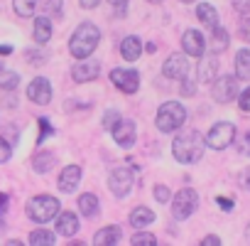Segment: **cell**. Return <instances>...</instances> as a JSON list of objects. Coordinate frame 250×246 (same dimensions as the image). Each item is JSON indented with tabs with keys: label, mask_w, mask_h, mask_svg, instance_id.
Listing matches in <instances>:
<instances>
[{
	"label": "cell",
	"mask_w": 250,
	"mask_h": 246,
	"mask_svg": "<svg viewBox=\"0 0 250 246\" xmlns=\"http://www.w3.org/2000/svg\"><path fill=\"white\" fill-rule=\"evenodd\" d=\"M204 150H206V138L199 131H182V133H177V138L172 143V155L182 165H191V163L201 160Z\"/></svg>",
	"instance_id": "6da1fadb"
},
{
	"label": "cell",
	"mask_w": 250,
	"mask_h": 246,
	"mask_svg": "<svg viewBox=\"0 0 250 246\" xmlns=\"http://www.w3.org/2000/svg\"><path fill=\"white\" fill-rule=\"evenodd\" d=\"M98 42H101V30L93 23H81L74 30L71 40H69V52L76 59H86V57H91L96 52Z\"/></svg>",
	"instance_id": "7a4b0ae2"
},
{
	"label": "cell",
	"mask_w": 250,
	"mask_h": 246,
	"mask_svg": "<svg viewBox=\"0 0 250 246\" xmlns=\"http://www.w3.org/2000/svg\"><path fill=\"white\" fill-rule=\"evenodd\" d=\"M187 121V108L177 101H165L160 108H157V116H155V126L157 131L162 133H174L184 126Z\"/></svg>",
	"instance_id": "3957f363"
},
{
	"label": "cell",
	"mask_w": 250,
	"mask_h": 246,
	"mask_svg": "<svg viewBox=\"0 0 250 246\" xmlns=\"http://www.w3.org/2000/svg\"><path fill=\"white\" fill-rule=\"evenodd\" d=\"M59 209H62V204H59V199L52 197V195H37V197H32V199L27 202V217H30L35 224H44V221L54 219V217L59 214Z\"/></svg>",
	"instance_id": "277c9868"
},
{
	"label": "cell",
	"mask_w": 250,
	"mask_h": 246,
	"mask_svg": "<svg viewBox=\"0 0 250 246\" xmlns=\"http://www.w3.org/2000/svg\"><path fill=\"white\" fill-rule=\"evenodd\" d=\"M196 207H199V195H196V190H191V187H184V190H179L174 197H172V214H174V219H189L194 212H196Z\"/></svg>",
	"instance_id": "5b68a950"
},
{
	"label": "cell",
	"mask_w": 250,
	"mask_h": 246,
	"mask_svg": "<svg viewBox=\"0 0 250 246\" xmlns=\"http://www.w3.org/2000/svg\"><path fill=\"white\" fill-rule=\"evenodd\" d=\"M133 185H135V175H133V170L123 168V165H118V168L110 170V175H108V187H110V192H113L118 199L128 197V195L133 192Z\"/></svg>",
	"instance_id": "8992f818"
},
{
	"label": "cell",
	"mask_w": 250,
	"mask_h": 246,
	"mask_svg": "<svg viewBox=\"0 0 250 246\" xmlns=\"http://www.w3.org/2000/svg\"><path fill=\"white\" fill-rule=\"evenodd\" d=\"M233 141H235V126L228 123V121L216 123V126L208 131V136H206V146L213 148V150H226Z\"/></svg>",
	"instance_id": "52a82bcc"
},
{
	"label": "cell",
	"mask_w": 250,
	"mask_h": 246,
	"mask_svg": "<svg viewBox=\"0 0 250 246\" xmlns=\"http://www.w3.org/2000/svg\"><path fill=\"white\" fill-rule=\"evenodd\" d=\"M213 86H211V96H213V101H218V103H230L240 91H238V76H233V74H223V76H218V79H213L211 81Z\"/></svg>",
	"instance_id": "ba28073f"
},
{
	"label": "cell",
	"mask_w": 250,
	"mask_h": 246,
	"mask_svg": "<svg viewBox=\"0 0 250 246\" xmlns=\"http://www.w3.org/2000/svg\"><path fill=\"white\" fill-rule=\"evenodd\" d=\"M189 59H187V52H174V54H169L167 59H165V64H162V74L167 76V79H177V81H182V79H187L189 76Z\"/></svg>",
	"instance_id": "9c48e42d"
},
{
	"label": "cell",
	"mask_w": 250,
	"mask_h": 246,
	"mask_svg": "<svg viewBox=\"0 0 250 246\" xmlns=\"http://www.w3.org/2000/svg\"><path fill=\"white\" fill-rule=\"evenodd\" d=\"M110 81L123 91V94H135L140 86V74L135 69H113L110 72Z\"/></svg>",
	"instance_id": "30bf717a"
},
{
	"label": "cell",
	"mask_w": 250,
	"mask_h": 246,
	"mask_svg": "<svg viewBox=\"0 0 250 246\" xmlns=\"http://www.w3.org/2000/svg\"><path fill=\"white\" fill-rule=\"evenodd\" d=\"M98 74H101V64L98 62H93V59H79L74 67H71V79L76 81V84H88V81H93V79H98Z\"/></svg>",
	"instance_id": "8fae6325"
},
{
	"label": "cell",
	"mask_w": 250,
	"mask_h": 246,
	"mask_svg": "<svg viewBox=\"0 0 250 246\" xmlns=\"http://www.w3.org/2000/svg\"><path fill=\"white\" fill-rule=\"evenodd\" d=\"M27 98L32 103H37V106H47L52 101V84H49V79H44V76L32 79L30 86H27Z\"/></svg>",
	"instance_id": "7c38bea8"
},
{
	"label": "cell",
	"mask_w": 250,
	"mask_h": 246,
	"mask_svg": "<svg viewBox=\"0 0 250 246\" xmlns=\"http://www.w3.org/2000/svg\"><path fill=\"white\" fill-rule=\"evenodd\" d=\"M110 133H113V138H115V143H118L120 148H133V146H135L138 131H135V123H133V121H123V118H120V123H118Z\"/></svg>",
	"instance_id": "4fadbf2b"
},
{
	"label": "cell",
	"mask_w": 250,
	"mask_h": 246,
	"mask_svg": "<svg viewBox=\"0 0 250 246\" xmlns=\"http://www.w3.org/2000/svg\"><path fill=\"white\" fill-rule=\"evenodd\" d=\"M182 47H184V52H187L189 57H196V59L206 54V40H204V35L196 32V30H187V32H184Z\"/></svg>",
	"instance_id": "5bb4252c"
},
{
	"label": "cell",
	"mask_w": 250,
	"mask_h": 246,
	"mask_svg": "<svg viewBox=\"0 0 250 246\" xmlns=\"http://www.w3.org/2000/svg\"><path fill=\"white\" fill-rule=\"evenodd\" d=\"M81 182V168L79 165H66L59 175V190L62 192H74Z\"/></svg>",
	"instance_id": "9a60e30c"
},
{
	"label": "cell",
	"mask_w": 250,
	"mask_h": 246,
	"mask_svg": "<svg viewBox=\"0 0 250 246\" xmlns=\"http://www.w3.org/2000/svg\"><path fill=\"white\" fill-rule=\"evenodd\" d=\"M201 62H199V81H204V84H211L213 79H216V72H218V57L216 54H208V57H199Z\"/></svg>",
	"instance_id": "2e32d148"
},
{
	"label": "cell",
	"mask_w": 250,
	"mask_h": 246,
	"mask_svg": "<svg viewBox=\"0 0 250 246\" xmlns=\"http://www.w3.org/2000/svg\"><path fill=\"white\" fill-rule=\"evenodd\" d=\"M120 239H123V231H120V226H115V224H108V226H103V229H98V231H96V236H93V244H96V246H115Z\"/></svg>",
	"instance_id": "e0dca14e"
},
{
	"label": "cell",
	"mask_w": 250,
	"mask_h": 246,
	"mask_svg": "<svg viewBox=\"0 0 250 246\" xmlns=\"http://www.w3.org/2000/svg\"><path fill=\"white\" fill-rule=\"evenodd\" d=\"M54 219H57V231L62 236H74L79 231V217L74 212H59Z\"/></svg>",
	"instance_id": "ac0fdd59"
},
{
	"label": "cell",
	"mask_w": 250,
	"mask_h": 246,
	"mask_svg": "<svg viewBox=\"0 0 250 246\" xmlns=\"http://www.w3.org/2000/svg\"><path fill=\"white\" fill-rule=\"evenodd\" d=\"M120 54H123L125 62H135V59L143 54V42H140V37H135V35L125 37V40L120 42Z\"/></svg>",
	"instance_id": "d6986e66"
},
{
	"label": "cell",
	"mask_w": 250,
	"mask_h": 246,
	"mask_svg": "<svg viewBox=\"0 0 250 246\" xmlns=\"http://www.w3.org/2000/svg\"><path fill=\"white\" fill-rule=\"evenodd\" d=\"M152 221H155V212L147 209V207H135V209L130 212V224H133L135 229H145V226H150Z\"/></svg>",
	"instance_id": "ffe728a7"
},
{
	"label": "cell",
	"mask_w": 250,
	"mask_h": 246,
	"mask_svg": "<svg viewBox=\"0 0 250 246\" xmlns=\"http://www.w3.org/2000/svg\"><path fill=\"white\" fill-rule=\"evenodd\" d=\"M196 18H199L208 30H213V27L218 25V13H216V8L208 5V3H199V5H196Z\"/></svg>",
	"instance_id": "44dd1931"
},
{
	"label": "cell",
	"mask_w": 250,
	"mask_h": 246,
	"mask_svg": "<svg viewBox=\"0 0 250 246\" xmlns=\"http://www.w3.org/2000/svg\"><path fill=\"white\" fill-rule=\"evenodd\" d=\"M35 40H37L40 45H44V42L52 40V20H49L47 15H40V18L35 20Z\"/></svg>",
	"instance_id": "7402d4cb"
},
{
	"label": "cell",
	"mask_w": 250,
	"mask_h": 246,
	"mask_svg": "<svg viewBox=\"0 0 250 246\" xmlns=\"http://www.w3.org/2000/svg\"><path fill=\"white\" fill-rule=\"evenodd\" d=\"M228 45H230L228 32H226L221 25H216V27H213V32H211V52H213V54L226 52V49H228Z\"/></svg>",
	"instance_id": "603a6c76"
},
{
	"label": "cell",
	"mask_w": 250,
	"mask_h": 246,
	"mask_svg": "<svg viewBox=\"0 0 250 246\" xmlns=\"http://www.w3.org/2000/svg\"><path fill=\"white\" fill-rule=\"evenodd\" d=\"M235 76L240 81L250 79V49H240L235 54Z\"/></svg>",
	"instance_id": "cb8c5ba5"
},
{
	"label": "cell",
	"mask_w": 250,
	"mask_h": 246,
	"mask_svg": "<svg viewBox=\"0 0 250 246\" xmlns=\"http://www.w3.org/2000/svg\"><path fill=\"white\" fill-rule=\"evenodd\" d=\"M98 209H101V204H98V197H96V195L86 192V195L79 197V212H81L83 217H96Z\"/></svg>",
	"instance_id": "d4e9b609"
},
{
	"label": "cell",
	"mask_w": 250,
	"mask_h": 246,
	"mask_svg": "<svg viewBox=\"0 0 250 246\" xmlns=\"http://www.w3.org/2000/svg\"><path fill=\"white\" fill-rule=\"evenodd\" d=\"M30 244L32 246H54L57 244V234L49 229H35L30 234Z\"/></svg>",
	"instance_id": "484cf974"
},
{
	"label": "cell",
	"mask_w": 250,
	"mask_h": 246,
	"mask_svg": "<svg viewBox=\"0 0 250 246\" xmlns=\"http://www.w3.org/2000/svg\"><path fill=\"white\" fill-rule=\"evenodd\" d=\"M20 86V74L13 69H0V89L3 91H15Z\"/></svg>",
	"instance_id": "4316f807"
},
{
	"label": "cell",
	"mask_w": 250,
	"mask_h": 246,
	"mask_svg": "<svg viewBox=\"0 0 250 246\" xmlns=\"http://www.w3.org/2000/svg\"><path fill=\"white\" fill-rule=\"evenodd\" d=\"M54 163H57L54 153H49V150H40V155L35 158V170H37V172H49Z\"/></svg>",
	"instance_id": "83f0119b"
},
{
	"label": "cell",
	"mask_w": 250,
	"mask_h": 246,
	"mask_svg": "<svg viewBox=\"0 0 250 246\" xmlns=\"http://www.w3.org/2000/svg\"><path fill=\"white\" fill-rule=\"evenodd\" d=\"M13 8L20 18H32L37 10V0H13Z\"/></svg>",
	"instance_id": "f1b7e54d"
},
{
	"label": "cell",
	"mask_w": 250,
	"mask_h": 246,
	"mask_svg": "<svg viewBox=\"0 0 250 246\" xmlns=\"http://www.w3.org/2000/svg\"><path fill=\"white\" fill-rule=\"evenodd\" d=\"M62 8H64V0H44L42 3V10H44L47 18H59Z\"/></svg>",
	"instance_id": "f546056e"
},
{
	"label": "cell",
	"mask_w": 250,
	"mask_h": 246,
	"mask_svg": "<svg viewBox=\"0 0 250 246\" xmlns=\"http://www.w3.org/2000/svg\"><path fill=\"white\" fill-rule=\"evenodd\" d=\"M133 246H155L157 244V236L155 234H147V231H138L133 239H130Z\"/></svg>",
	"instance_id": "4dcf8cb0"
},
{
	"label": "cell",
	"mask_w": 250,
	"mask_h": 246,
	"mask_svg": "<svg viewBox=\"0 0 250 246\" xmlns=\"http://www.w3.org/2000/svg\"><path fill=\"white\" fill-rule=\"evenodd\" d=\"M118 123H120V113H118L115 108L105 111V116H103V128H105V131H113Z\"/></svg>",
	"instance_id": "1f68e13d"
},
{
	"label": "cell",
	"mask_w": 250,
	"mask_h": 246,
	"mask_svg": "<svg viewBox=\"0 0 250 246\" xmlns=\"http://www.w3.org/2000/svg\"><path fill=\"white\" fill-rule=\"evenodd\" d=\"M10 155H13V143L5 136H0V163H8Z\"/></svg>",
	"instance_id": "d6a6232c"
},
{
	"label": "cell",
	"mask_w": 250,
	"mask_h": 246,
	"mask_svg": "<svg viewBox=\"0 0 250 246\" xmlns=\"http://www.w3.org/2000/svg\"><path fill=\"white\" fill-rule=\"evenodd\" d=\"M25 57H27V62H30V64H35V67L47 62V52H42V49H40V52H37V49H27V54H25Z\"/></svg>",
	"instance_id": "836d02e7"
},
{
	"label": "cell",
	"mask_w": 250,
	"mask_h": 246,
	"mask_svg": "<svg viewBox=\"0 0 250 246\" xmlns=\"http://www.w3.org/2000/svg\"><path fill=\"white\" fill-rule=\"evenodd\" d=\"M152 195H155V199H157V202H169V199H172V195H169V187H167V185H157Z\"/></svg>",
	"instance_id": "e575fe53"
},
{
	"label": "cell",
	"mask_w": 250,
	"mask_h": 246,
	"mask_svg": "<svg viewBox=\"0 0 250 246\" xmlns=\"http://www.w3.org/2000/svg\"><path fill=\"white\" fill-rule=\"evenodd\" d=\"M238 106H240V111H250V86L238 94Z\"/></svg>",
	"instance_id": "d590c367"
},
{
	"label": "cell",
	"mask_w": 250,
	"mask_h": 246,
	"mask_svg": "<svg viewBox=\"0 0 250 246\" xmlns=\"http://www.w3.org/2000/svg\"><path fill=\"white\" fill-rule=\"evenodd\" d=\"M194 91H196V84L187 76V79H182V96H194Z\"/></svg>",
	"instance_id": "8d00e7d4"
},
{
	"label": "cell",
	"mask_w": 250,
	"mask_h": 246,
	"mask_svg": "<svg viewBox=\"0 0 250 246\" xmlns=\"http://www.w3.org/2000/svg\"><path fill=\"white\" fill-rule=\"evenodd\" d=\"M240 37L245 42H250V18H243L240 20Z\"/></svg>",
	"instance_id": "74e56055"
},
{
	"label": "cell",
	"mask_w": 250,
	"mask_h": 246,
	"mask_svg": "<svg viewBox=\"0 0 250 246\" xmlns=\"http://www.w3.org/2000/svg\"><path fill=\"white\" fill-rule=\"evenodd\" d=\"M40 128H42V133H40V143H42L47 136H52V126H49L47 118H40Z\"/></svg>",
	"instance_id": "f35d334b"
},
{
	"label": "cell",
	"mask_w": 250,
	"mask_h": 246,
	"mask_svg": "<svg viewBox=\"0 0 250 246\" xmlns=\"http://www.w3.org/2000/svg\"><path fill=\"white\" fill-rule=\"evenodd\" d=\"M238 182H240V187H243V190H250V168H245V170L240 172Z\"/></svg>",
	"instance_id": "ab89813d"
},
{
	"label": "cell",
	"mask_w": 250,
	"mask_h": 246,
	"mask_svg": "<svg viewBox=\"0 0 250 246\" xmlns=\"http://www.w3.org/2000/svg\"><path fill=\"white\" fill-rule=\"evenodd\" d=\"M110 3H113L118 15H125V10H128V0H110Z\"/></svg>",
	"instance_id": "60d3db41"
},
{
	"label": "cell",
	"mask_w": 250,
	"mask_h": 246,
	"mask_svg": "<svg viewBox=\"0 0 250 246\" xmlns=\"http://www.w3.org/2000/svg\"><path fill=\"white\" fill-rule=\"evenodd\" d=\"M240 153H243V155H250V131L240 138Z\"/></svg>",
	"instance_id": "b9f144b4"
},
{
	"label": "cell",
	"mask_w": 250,
	"mask_h": 246,
	"mask_svg": "<svg viewBox=\"0 0 250 246\" xmlns=\"http://www.w3.org/2000/svg\"><path fill=\"white\" fill-rule=\"evenodd\" d=\"M235 10L238 13H250V0H235Z\"/></svg>",
	"instance_id": "7bdbcfd3"
},
{
	"label": "cell",
	"mask_w": 250,
	"mask_h": 246,
	"mask_svg": "<svg viewBox=\"0 0 250 246\" xmlns=\"http://www.w3.org/2000/svg\"><path fill=\"white\" fill-rule=\"evenodd\" d=\"M79 3H81V8H83V10H93V8H98V5H101V0H79Z\"/></svg>",
	"instance_id": "ee69618b"
},
{
	"label": "cell",
	"mask_w": 250,
	"mask_h": 246,
	"mask_svg": "<svg viewBox=\"0 0 250 246\" xmlns=\"http://www.w3.org/2000/svg\"><path fill=\"white\" fill-rule=\"evenodd\" d=\"M216 202H218L226 212H230V209H233V199H228V197H216Z\"/></svg>",
	"instance_id": "f6af8a7d"
},
{
	"label": "cell",
	"mask_w": 250,
	"mask_h": 246,
	"mask_svg": "<svg viewBox=\"0 0 250 246\" xmlns=\"http://www.w3.org/2000/svg\"><path fill=\"white\" fill-rule=\"evenodd\" d=\"M201 244H204V246H218V244H221V239H218L216 234H208V236H206Z\"/></svg>",
	"instance_id": "bcb514c9"
},
{
	"label": "cell",
	"mask_w": 250,
	"mask_h": 246,
	"mask_svg": "<svg viewBox=\"0 0 250 246\" xmlns=\"http://www.w3.org/2000/svg\"><path fill=\"white\" fill-rule=\"evenodd\" d=\"M8 209V195L5 192H0V214H3Z\"/></svg>",
	"instance_id": "7dc6e473"
},
{
	"label": "cell",
	"mask_w": 250,
	"mask_h": 246,
	"mask_svg": "<svg viewBox=\"0 0 250 246\" xmlns=\"http://www.w3.org/2000/svg\"><path fill=\"white\" fill-rule=\"evenodd\" d=\"M8 54H13V47L10 45H0V57H8Z\"/></svg>",
	"instance_id": "c3c4849f"
},
{
	"label": "cell",
	"mask_w": 250,
	"mask_h": 246,
	"mask_svg": "<svg viewBox=\"0 0 250 246\" xmlns=\"http://www.w3.org/2000/svg\"><path fill=\"white\" fill-rule=\"evenodd\" d=\"M245 236L250 239V221H248V229H245Z\"/></svg>",
	"instance_id": "681fc988"
},
{
	"label": "cell",
	"mask_w": 250,
	"mask_h": 246,
	"mask_svg": "<svg viewBox=\"0 0 250 246\" xmlns=\"http://www.w3.org/2000/svg\"><path fill=\"white\" fill-rule=\"evenodd\" d=\"M147 3H155L157 5V3H165V0H147Z\"/></svg>",
	"instance_id": "f907efd6"
},
{
	"label": "cell",
	"mask_w": 250,
	"mask_h": 246,
	"mask_svg": "<svg viewBox=\"0 0 250 246\" xmlns=\"http://www.w3.org/2000/svg\"><path fill=\"white\" fill-rule=\"evenodd\" d=\"M182 3H194V0H182Z\"/></svg>",
	"instance_id": "816d5d0a"
}]
</instances>
